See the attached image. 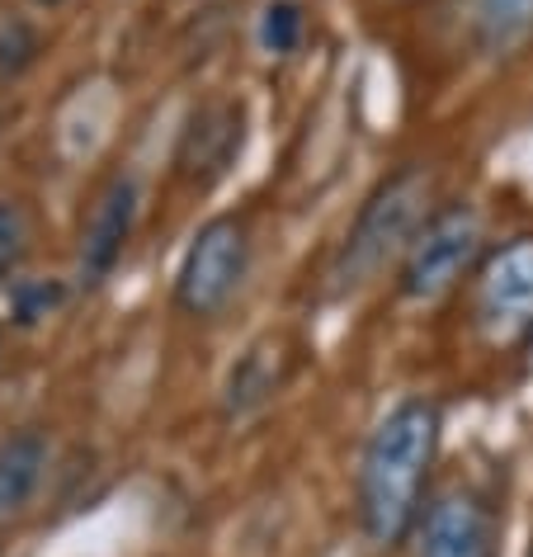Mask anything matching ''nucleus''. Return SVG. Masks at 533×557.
Returning <instances> with one entry per match:
<instances>
[{
  "mask_svg": "<svg viewBox=\"0 0 533 557\" xmlns=\"http://www.w3.org/2000/svg\"><path fill=\"white\" fill-rule=\"evenodd\" d=\"M472 34L486 52H515L533 38V0H472Z\"/></svg>",
  "mask_w": 533,
  "mask_h": 557,
  "instance_id": "obj_10",
  "label": "nucleus"
},
{
  "mask_svg": "<svg viewBox=\"0 0 533 557\" xmlns=\"http://www.w3.org/2000/svg\"><path fill=\"white\" fill-rule=\"evenodd\" d=\"M34 5H48L52 10V5H66V0H34Z\"/></svg>",
  "mask_w": 533,
  "mask_h": 557,
  "instance_id": "obj_16",
  "label": "nucleus"
},
{
  "mask_svg": "<svg viewBox=\"0 0 533 557\" xmlns=\"http://www.w3.org/2000/svg\"><path fill=\"white\" fill-rule=\"evenodd\" d=\"M24 250H29V222H24V208L0 199V288L15 278Z\"/></svg>",
  "mask_w": 533,
  "mask_h": 557,
  "instance_id": "obj_14",
  "label": "nucleus"
},
{
  "mask_svg": "<svg viewBox=\"0 0 533 557\" xmlns=\"http://www.w3.org/2000/svg\"><path fill=\"white\" fill-rule=\"evenodd\" d=\"M430 199H434V180L420 165H406L392 180H383L369 203L359 208L355 227H349L345 246L335 250L331 264V294H359L363 284H373L397 256H406L416 242V232L430 218Z\"/></svg>",
  "mask_w": 533,
  "mask_h": 557,
  "instance_id": "obj_2",
  "label": "nucleus"
},
{
  "mask_svg": "<svg viewBox=\"0 0 533 557\" xmlns=\"http://www.w3.org/2000/svg\"><path fill=\"white\" fill-rule=\"evenodd\" d=\"M307 34V10L298 0H270L260 10V48L274 52V58H288V52L302 48Z\"/></svg>",
  "mask_w": 533,
  "mask_h": 557,
  "instance_id": "obj_13",
  "label": "nucleus"
},
{
  "mask_svg": "<svg viewBox=\"0 0 533 557\" xmlns=\"http://www.w3.org/2000/svg\"><path fill=\"white\" fill-rule=\"evenodd\" d=\"M137 203H142V194H137L133 175H114L100 189V199H95L86 218V232H80V256H76L80 288L104 284L119 270L123 250L133 242V227H137Z\"/></svg>",
  "mask_w": 533,
  "mask_h": 557,
  "instance_id": "obj_8",
  "label": "nucleus"
},
{
  "mask_svg": "<svg viewBox=\"0 0 533 557\" xmlns=\"http://www.w3.org/2000/svg\"><path fill=\"white\" fill-rule=\"evenodd\" d=\"M241 147H246V109L236 100H203L179 128L175 175L189 189H213L241 161Z\"/></svg>",
  "mask_w": 533,
  "mask_h": 557,
  "instance_id": "obj_7",
  "label": "nucleus"
},
{
  "mask_svg": "<svg viewBox=\"0 0 533 557\" xmlns=\"http://www.w3.org/2000/svg\"><path fill=\"white\" fill-rule=\"evenodd\" d=\"M62 302H66L62 278H15V284H10V322L38 326V322H48Z\"/></svg>",
  "mask_w": 533,
  "mask_h": 557,
  "instance_id": "obj_12",
  "label": "nucleus"
},
{
  "mask_svg": "<svg viewBox=\"0 0 533 557\" xmlns=\"http://www.w3.org/2000/svg\"><path fill=\"white\" fill-rule=\"evenodd\" d=\"M246 274H250V227H246V218L218 213L194 232L185 260H179L175 302L189 317L208 322V317L227 312V302L241 294Z\"/></svg>",
  "mask_w": 533,
  "mask_h": 557,
  "instance_id": "obj_3",
  "label": "nucleus"
},
{
  "mask_svg": "<svg viewBox=\"0 0 533 557\" xmlns=\"http://www.w3.org/2000/svg\"><path fill=\"white\" fill-rule=\"evenodd\" d=\"M482 260V218L472 203H444L425 218L411 250L401 256L397 288L411 302H434Z\"/></svg>",
  "mask_w": 533,
  "mask_h": 557,
  "instance_id": "obj_5",
  "label": "nucleus"
},
{
  "mask_svg": "<svg viewBox=\"0 0 533 557\" xmlns=\"http://www.w3.org/2000/svg\"><path fill=\"white\" fill-rule=\"evenodd\" d=\"M44 472H48V440L38 430H20V435L0 440V524H10L29 506Z\"/></svg>",
  "mask_w": 533,
  "mask_h": 557,
  "instance_id": "obj_9",
  "label": "nucleus"
},
{
  "mask_svg": "<svg viewBox=\"0 0 533 557\" xmlns=\"http://www.w3.org/2000/svg\"><path fill=\"white\" fill-rule=\"evenodd\" d=\"M274 387H278L274 359L264 350H250L227 379V416H246V411L264 407V401L274 397Z\"/></svg>",
  "mask_w": 533,
  "mask_h": 557,
  "instance_id": "obj_11",
  "label": "nucleus"
},
{
  "mask_svg": "<svg viewBox=\"0 0 533 557\" xmlns=\"http://www.w3.org/2000/svg\"><path fill=\"white\" fill-rule=\"evenodd\" d=\"M472 322L500 350L533 341V236H510L476 260Z\"/></svg>",
  "mask_w": 533,
  "mask_h": 557,
  "instance_id": "obj_4",
  "label": "nucleus"
},
{
  "mask_svg": "<svg viewBox=\"0 0 533 557\" xmlns=\"http://www.w3.org/2000/svg\"><path fill=\"white\" fill-rule=\"evenodd\" d=\"M496 506L476 486H448L416 524V557H496Z\"/></svg>",
  "mask_w": 533,
  "mask_h": 557,
  "instance_id": "obj_6",
  "label": "nucleus"
},
{
  "mask_svg": "<svg viewBox=\"0 0 533 557\" xmlns=\"http://www.w3.org/2000/svg\"><path fill=\"white\" fill-rule=\"evenodd\" d=\"M444 416L425 397L397 401L363 444L359 458V529L373 548H401L425 515L430 472L439 458Z\"/></svg>",
  "mask_w": 533,
  "mask_h": 557,
  "instance_id": "obj_1",
  "label": "nucleus"
},
{
  "mask_svg": "<svg viewBox=\"0 0 533 557\" xmlns=\"http://www.w3.org/2000/svg\"><path fill=\"white\" fill-rule=\"evenodd\" d=\"M38 58V34L24 20H5L0 24V81H15L34 66Z\"/></svg>",
  "mask_w": 533,
  "mask_h": 557,
  "instance_id": "obj_15",
  "label": "nucleus"
}]
</instances>
